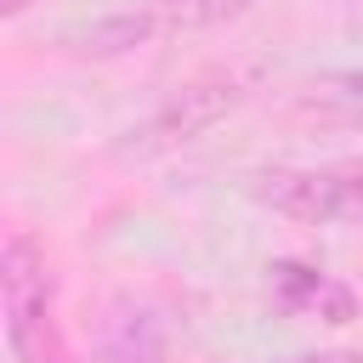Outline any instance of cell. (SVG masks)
<instances>
[{"label": "cell", "instance_id": "1", "mask_svg": "<svg viewBox=\"0 0 363 363\" xmlns=\"http://www.w3.org/2000/svg\"><path fill=\"white\" fill-rule=\"evenodd\" d=\"M0 301H6L11 363H74L68 335L57 323V278H51L45 244L28 227H6V244H0Z\"/></svg>", "mask_w": 363, "mask_h": 363}, {"label": "cell", "instance_id": "2", "mask_svg": "<svg viewBox=\"0 0 363 363\" xmlns=\"http://www.w3.org/2000/svg\"><path fill=\"white\" fill-rule=\"evenodd\" d=\"M261 85V62H221V68H204L193 79H182L142 125L125 130L119 153L125 159H159L170 147H187L199 142L204 130H216L227 113H238Z\"/></svg>", "mask_w": 363, "mask_h": 363}, {"label": "cell", "instance_id": "3", "mask_svg": "<svg viewBox=\"0 0 363 363\" xmlns=\"http://www.w3.org/2000/svg\"><path fill=\"white\" fill-rule=\"evenodd\" d=\"M261 0H136V6H119L108 17H91V23H74L57 34V45L68 57H130L153 40H170V34H199V28H221V23H238L244 11H255Z\"/></svg>", "mask_w": 363, "mask_h": 363}, {"label": "cell", "instance_id": "4", "mask_svg": "<svg viewBox=\"0 0 363 363\" xmlns=\"http://www.w3.org/2000/svg\"><path fill=\"white\" fill-rule=\"evenodd\" d=\"M244 193L295 227H363V159L255 170Z\"/></svg>", "mask_w": 363, "mask_h": 363}, {"label": "cell", "instance_id": "5", "mask_svg": "<svg viewBox=\"0 0 363 363\" xmlns=\"http://www.w3.org/2000/svg\"><path fill=\"white\" fill-rule=\"evenodd\" d=\"M267 301L284 312V318H312V323H357L363 306H357V289L329 278L323 267L312 261H272L267 267Z\"/></svg>", "mask_w": 363, "mask_h": 363}, {"label": "cell", "instance_id": "6", "mask_svg": "<svg viewBox=\"0 0 363 363\" xmlns=\"http://www.w3.org/2000/svg\"><path fill=\"white\" fill-rule=\"evenodd\" d=\"M295 119H312V125H329V130H363V68L318 74L295 96Z\"/></svg>", "mask_w": 363, "mask_h": 363}, {"label": "cell", "instance_id": "7", "mask_svg": "<svg viewBox=\"0 0 363 363\" xmlns=\"http://www.w3.org/2000/svg\"><path fill=\"white\" fill-rule=\"evenodd\" d=\"M284 363H363V352L335 346V352H301V357H284Z\"/></svg>", "mask_w": 363, "mask_h": 363}, {"label": "cell", "instance_id": "8", "mask_svg": "<svg viewBox=\"0 0 363 363\" xmlns=\"http://www.w3.org/2000/svg\"><path fill=\"white\" fill-rule=\"evenodd\" d=\"M28 6H34V0H0V17H6V23H17Z\"/></svg>", "mask_w": 363, "mask_h": 363}]
</instances>
